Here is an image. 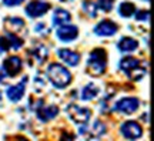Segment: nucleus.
I'll return each instance as SVG.
<instances>
[{"label":"nucleus","mask_w":154,"mask_h":141,"mask_svg":"<svg viewBox=\"0 0 154 141\" xmlns=\"http://www.w3.org/2000/svg\"><path fill=\"white\" fill-rule=\"evenodd\" d=\"M46 76L49 81L53 84V87L63 90L72 83V73L69 71L66 66L60 63H50L46 70Z\"/></svg>","instance_id":"1"},{"label":"nucleus","mask_w":154,"mask_h":141,"mask_svg":"<svg viewBox=\"0 0 154 141\" xmlns=\"http://www.w3.org/2000/svg\"><path fill=\"white\" fill-rule=\"evenodd\" d=\"M119 67L133 81H140L147 74V64H141L140 60H137L136 57H130V56L123 57L119 63Z\"/></svg>","instance_id":"2"},{"label":"nucleus","mask_w":154,"mask_h":141,"mask_svg":"<svg viewBox=\"0 0 154 141\" xmlns=\"http://www.w3.org/2000/svg\"><path fill=\"white\" fill-rule=\"evenodd\" d=\"M107 69V53L104 49H94L87 60V71L91 76L99 77Z\"/></svg>","instance_id":"3"},{"label":"nucleus","mask_w":154,"mask_h":141,"mask_svg":"<svg viewBox=\"0 0 154 141\" xmlns=\"http://www.w3.org/2000/svg\"><path fill=\"white\" fill-rule=\"evenodd\" d=\"M66 113L70 117L73 123H76L77 125L82 124H88V121L91 118V110L87 107H82L79 104H69L66 107Z\"/></svg>","instance_id":"4"},{"label":"nucleus","mask_w":154,"mask_h":141,"mask_svg":"<svg viewBox=\"0 0 154 141\" xmlns=\"http://www.w3.org/2000/svg\"><path fill=\"white\" fill-rule=\"evenodd\" d=\"M138 107H140V100L137 97H123L111 107V110L119 111L124 115H130V114L136 113Z\"/></svg>","instance_id":"5"},{"label":"nucleus","mask_w":154,"mask_h":141,"mask_svg":"<svg viewBox=\"0 0 154 141\" xmlns=\"http://www.w3.org/2000/svg\"><path fill=\"white\" fill-rule=\"evenodd\" d=\"M23 38H20L16 33L6 32L0 37V51H9V50H19L23 46Z\"/></svg>","instance_id":"6"},{"label":"nucleus","mask_w":154,"mask_h":141,"mask_svg":"<svg viewBox=\"0 0 154 141\" xmlns=\"http://www.w3.org/2000/svg\"><path fill=\"white\" fill-rule=\"evenodd\" d=\"M120 133L124 138L137 140V138H141V136H143V127H141L140 123H137V121L128 120V121H124V123L121 124Z\"/></svg>","instance_id":"7"},{"label":"nucleus","mask_w":154,"mask_h":141,"mask_svg":"<svg viewBox=\"0 0 154 141\" xmlns=\"http://www.w3.org/2000/svg\"><path fill=\"white\" fill-rule=\"evenodd\" d=\"M79 36V29L74 24H61L59 27H56V37L57 40H60L63 43H70V41H74Z\"/></svg>","instance_id":"8"},{"label":"nucleus","mask_w":154,"mask_h":141,"mask_svg":"<svg viewBox=\"0 0 154 141\" xmlns=\"http://www.w3.org/2000/svg\"><path fill=\"white\" fill-rule=\"evenodd\" d=\"M49 10L50 5L46 2H42V0H33L24 7V11L30 19H38V17L44 16Z\"/></svg>","instance_id":"9"},{"label":"nucleus","mask_w":154,"mask_h":141,"mask_svg":"<svg viewBox=\"0 0 154 141\" xmlns=\"http://www.w3.org/2000/svg\"><path fill=\"white\" fill-rule=\"evenodd\" d=\"M27 76H24L22 78V81L19 83V84H14V86H10L7 87V90H6V96L9 98V101L11 103H19L20 100L23 98L24 96V93H26V86H27Z\"/></svg>","instance_id":"10"},{"label":"nucleus","mask_w":154,"mask_h":141,"mask_svg":"<svg viewBox=\"0 0 154 141\" xmlns=\"http://www.w3.org/2000/svg\"><path fill=\"white\" fill-rule=\"evenodd\" d=\"M22 67H23V60L19 56H10V57H7L3 61V66H2V69L5 70L7 77L17 76L20 73V70H22Z\"/></svg>","instance_id":"11"},{"label":"nucleus","mask_w":154,"mask_h":141,"mask_svg":"<svg viewBox=\"0 0 154 141\" xmlns=\"http://www.w3.org/2000/svg\"><path fill=\"white\" fill-rule=\"evenodd\" d=\"M94 34H97L100 37H110V36H114L116 33L119 32V27L113 20L110 19H104L94 27Z\"/></svg>","instance_id":"12"},{"label":"nucleus","mask_w":154,"mask_h":141,"mask_svg":"<svg viewBox=\"0 0 154 141\" xmlns=\"http://www.w3.org/2000/svg\"><path fill=\"white\" fill-rule=\"evenodd\" d=\"M56 54H57V57H59L64 64L69 66V67H76V66H79L80 60H82V56L70 49H57Z\"/></svg>","instance_id":"13"},{"label":"nucleus","mask_w":154,"mask_h":141,"mask_svg":"<svg viewBox=\"0 0 154 141\" xmlns=\"http://www.w3.org/2000/svg\"><path fill=\"white\" fill-rule=\"evenodd\" d=\"M36 115H37V118L40 121H50V120H53L56 115H59V107L54 106V104H50V106H46V104H42L40 107H38L36 111Z\"/></svg>","instance_id":"14"},{"label":"nucleus","mask_w":154,"mask_h":141,"mask_svg":"<svg viewBox=\"0 0 154 141\" xmlns=\"http://www.w3.org/2000/svg\"><path fill=\"white\" fill-rule=\"evenodd\" d=\"M117 49L120 50L121 53H134L138 49V41L133 37H121L117 41Z\"/></svg>","instance_id":"15"},{"label":"nucleus","mask_w":154,"mask_h":141,"mask_svg":"<svg viewBox=\"0 0 154 141\" xmlns=\"http://www.w3.org/2000/svg\"><path fill=\"white\" fill-rule=\"evenodd\" d=\"M99 93H100V87L97 86V84L88 83V84H86V86L82 88L79 97L82 98L83 101H91V100H94V98L99 96Z\"/></svg>","instance_id":"16"},{"label":"nucleus","mask_w":154,"mask_h":141,"mask_svg":"<svg viewBox=\"0 0 154 141\" xmlns=\"http://www.w3.org/2000/svg\"><path fill=\"white\" fill-rule=\"evenodd\" d=\"M72 22V14L70 11H67L66 9H56L54 10V14H53V24L54 27H59L61 24H67V23Z\"/></svg>","instance_id":"17"},{"label":"nucleus","mask_w":154,"mask_h":141,"mask_svg":"<svg viewBox=\"0 0 154 141\" xmlns=\"http://www.w3.org/2000/svg\"><path fill=\"white\" fill-rule=\"evenodd\" d=\"M5 26L9 29V32H13L17 34V33L24 30L26 23L20 17H7V19H5Z\"/></svg>","instance_id":"18"},{"label":"nucleus","mask_w":154,"mask_h":141,"mask_svg":"<svg viewBox=\"0 0 154 141\" xmlns=\"http://www.w3.org/2000/svg\"><path fill=\"white\" fill-rule=\"evenodd\" d=\"M30 53H32V56H33L34 59L37 60L38 64H43L44 61L47 60V57H49V49L46 46H43V44L34 46L33 49L30 50Z\"/></svg>","instance_id":"19"},{"label":"nucleus","mask_w":154,"mask_h":141,"mask_svg":"<svg viewBox=\"0 0 154 141\" xmlns=\"http://www.w3.org/2000/svg\"><path fill=\"white\" fill-rule=\"evenodd\" d=\"M87 133L90 134V137H94V138H99V137L104 136L106 134V124L103 121H94L93 125L87 128Z\"/></svg>","instance_id":"20"},{"label":"nucleus","mask_w":154,"mask_h":141,"mask_svg":"<svg viewBox=\"0 0 154 141\" xmlns=\"http://www.w3.org/2000/svg\"><path fill=\"white\" fill-rule=\"evenodd\" d=\"M136 10H137V9H136V6L133 5L131 2H123V3H120V6H119V14H120L121 17H124V19L131 17Z\"/></svg>","instance_id":"21"},{"label":"nucleus","mask_w":154,"mask_h":141,"mask_svg":"<svg viewBox=\"0 0 154 141\" xmlns=\"http://www.w3.org/2000/svg\"><path fill=\"white\" fill-rule=\"evenodd\" d=\"M83 10L87 13L88 17H97V11H99V7H97V3H94L93 0H83Z\"/></svg>","instance_id":"22"},{"label":"nucleus","mask_w":154,"mask_h":141,"mask_svg":"<svg viewBox=\"0 0 154 141\" xmlns=\"http://www.w3.org/2000/svg\"><path fill=\"white\" fill-rule=\"evenodd\" d=\"M113 6H114V0H99L97 2V7H99L100 10L103 11H110L113 9Z\"/></svg>","instance_id":"23"},{"label":"nucleus","mask_w":154,"mask_h":141,"mask_svg":"<svg viewBox=\"0 0 154 141\" xmlns=\"http://www.w3.org/2000/svg\"><path fill=\"white\" fill-rule=\"evenodd\" d=\"M134 14H136V20L138 22H149L150 20V11L149 10H136L134 11Z\"/></svg>","instance_id":"24"},{"label":"nucleus","mask_w":154,"mask_h":141,"mask_svg":"<svg viewBox=\"0 0 154 141\" xmlns=\"http://www.w3.org/2000/svg\"><path fill=\"white\" fill-rule=\"evenodd\" d=\"M34 32L42 34V36H46V34H49V27H47L46 23H37L34 26Z\"/></svg>","instance_id":"25"},{"label":"nucleus","mask_w":154,"mask_h":141,"mask_svg":"<svg viewBox=\"0 0 154 141\" xmlns=\"http://www.w3.org/2000/svg\"><path fill=\"white\" fill-rule=\"evenodd\" d=\"M24 2V0H2V3L7 7H16V6H20Z\"/></svg>","instance_id":"26"},{"label":"nucleus","mask_w":154,"mask_h":141,"mask_svg":"<svg viewBox=\"0 0 154 141\" xmlns=\"http://www.w3.org/2000/svg\"><path fill=\"white\" fill-rule=\"evenodd\" d=\"M6 78H7V76H6L5 70H3V69L0 67V83H3V81H5V80H6Z\"/></svg>","instance_id":"27"},{"label":"nucleus","mask_w":154,"mask_h":141,"mask_svg":"<svg viewBox=\"0 0 154 141\" xmlns=\"http://www.w3.org/2000/svg\"><path fill=\"white\" fill-rule=\"evenodd\" d=\"M60 2H67L69 3V2H73V0H60Z\"/></svg>","instance_id":"28"},{"label":"nucleus","mask_w":154,"mask_h":141,"mask_svg":"<svg viewBox=\"0 0 154 141\" xmlns=\"http://www.w3.org/2000/svg\"><path fill=\"white\" fill-rule=\"evenodd\" d=\"M0 100H2V91H0Z\"/></svg>","instance_id":"29"}]
</instances>
